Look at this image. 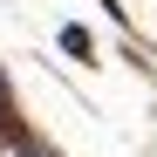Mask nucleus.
<instances>
[{
  "label": "nucleus",
  "mask_w": 157,
  "mask_h": 157,
  "mask_svg": "<svg viewBox=\"0 0 157 157\" xmlns=\"http://www.w3.org/2000/svg\"><path fill=\"white\" fill-rule=\"evenodd\" d=\"M62 55H75V62H89V55H96V41H89L82 21H68V28H62Z\"/></svg>",
  "instance_id": "1"
}]
</instances>
